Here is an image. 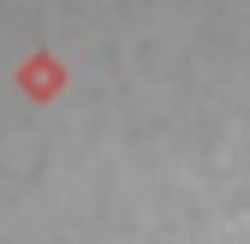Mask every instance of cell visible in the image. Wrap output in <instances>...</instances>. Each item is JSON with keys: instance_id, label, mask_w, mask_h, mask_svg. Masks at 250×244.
I'll use <instances>...</instances> for the list:
<instances>
[{"instance_id": "1", "label": "cell", "mask_w": 250, "mask_h": 244, "mask_svg": "<svg viewBox=\"0 0 250 244\" xmlns=\"http://www.w3.org/2000/svg\"><path fill=\"white\" fill-rule=\"evenodd\" d=\"M18 89L30 102H54L60 89H66V66H60L54 54H30L24 66H18Z\"/></svg>"}]
</instances>
